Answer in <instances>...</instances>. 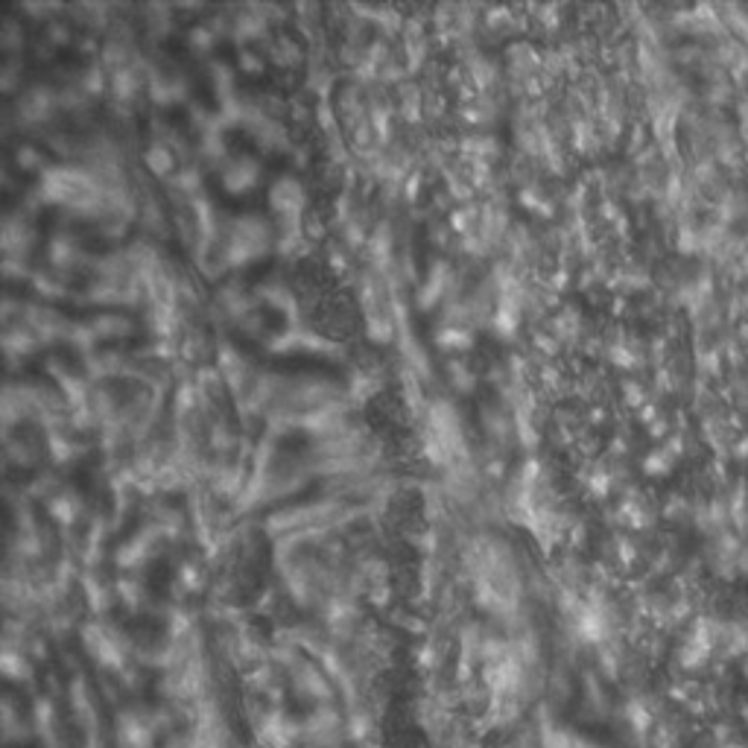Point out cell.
Masks as SVG:
<instances>
[{"label": "cell", "instance_id": "6da1fadb", "mask_svg": "<svg viewBox=\"0 0 748 748\" xmlns=\"http://www.w3.org/2000/svg\"><path fill=\"white\" fill-rule=\"evenodd\" d=\"M150 167L155 170V173H164V170L170 167V155H167V152L155 150L150 155Z\"/></svg>", "mask_w": 748, "mask_h": 748}, {"label": "cell", "instance_id": "7a4b0ae2", "mask_svg": "<svg viewBox=\"0 0 748 748\" xmlns=\"http://www.w3.org/2000/svg\"><path fill=\"white\" fill-rule=\"evenodd\" d=\"M450 372H453V380H456V386H459L462 392H465V389H471V383H474V380H471V374L465 372L462 366H450Z\"/></svg>", "mask_w": 748, "mask_h": 748}]
</instances>
